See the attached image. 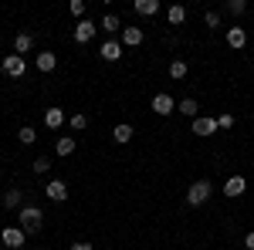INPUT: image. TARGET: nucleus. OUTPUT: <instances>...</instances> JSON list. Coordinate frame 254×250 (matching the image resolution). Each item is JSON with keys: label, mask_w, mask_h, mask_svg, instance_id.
I'll use <instances>...</instances> for the list:
<instances>
[{"label": "nucleus", "mask_w": 254, "mask_h": 250, "mask_svg": "<svg viewBox=\"0 0 254 250\" xmlns=\"http://www.w3.org/2000/svg\"><path fill=\"white\" fill-rule=\"evenodd\" d=\"M17 227L27 237H34V233H41V227H44V213L38 210V206H20L17 210Z\"/></svg>", "instance_id": "f257e3e1"}, {"label": "nucleus", "mask_w": 254, "mask_h": 250, "mask_svg": "<svg viewBox=\"0 0 254 250\" xmlns=\"http://www.w3.org/2000/svg\"><path fill=\"white\" fill-rule=\"evenodd\" d=\"M210 193H214L210 179H196V183H190V190H187V203L190 206H203L210 200Z\"/></svg>", "instance_id": "f03ea898"}, {"label": "nucleus", "mask_w": 254, "mask_h": 250, "mask_svg": "<svg viewBox=\"0 0 254 250\" xmlns=\"http://www.w3.org/2000/svg\"><path fill=\"white\" fill-rule=\"evenodd\" d=\"M0 68H3V75H10V78H24V71H27V61L20 58V54H3Z\"/></svg>", "instance_id": "7ed1b4c3"}, {"label": "nucleus", "mask_w": 254, "mask_h": 250, "mask_svg": "<svg viewBox=\"0 0 254 250\" xmlns=\"http://www.w3.org/2000/svg\"><path fill=\"white\" fill-rule=\"evenodd\" d=\"M149 108L156 112V115H173L176 112V101H173V95H166V92H159V95H153V101H149Z\"/></svg>", "instance_id": "20e7f679"}, {"label": "nucleus", "mask_w": 254, "mask_h": 250, "mask_svg": "<svg viewBox=\"0 0 254 250\" xmlns=\"http://www.w3.org/2000/svg\"><path fill=\"white\" fill-rule=\"evenodd\" d=\"M190 129H193V135H200V139H207V135H217V118H210V115H196L193 122H190Z\"/></svg>", "instance_id": "39448f33"}, {"label": "nucleus", "mask_w": 254, "mask_h": 250, "mask_svg": "<svg viewBox=\"0 0 254 250\" xmlns=\"http://www.w3.org/2000/svg\"><path fill=\"white\" fill-rule=\"evenodd\" d=\"M71 34H75V41H78V44H88V41L98 34V24L85 17V20H78V24H75V31H71Z\"/></svg>", "instance_id": "423d86ee"}, {"label": "nucleus", "mask_w": 254, "mask_h": 250, "mask_svg": "<svg viewBox=\"0 0 254 250\" xmlns=\"http://www.w3.org/2000/svg\"><path fill=\"white\" fill-rule=\"evenodd\" d=\"M0 240H3V244H7L10 250H20V247H24V240H27V233L20 230V227H3Z\"/></svg>", "instance_id": "0eeeda50"}, {"label": "nucleus", "mask_w": 254, "mask_h": 250, "mask_svg": "<svg viewBox=\"0 0 254 250\" xmlns=\"http://www.w3.org/2000/svg\"><path fill=\"white\" fill-rule=\"evenodd\" d=\"M44 196L55 200V203H64V200H68V183H64V179H51V183L44 186Z\"/></svg>", "instance_id": "6e6552de"}, {"label": "nucleus", "mask_w": 254, "mask_h": 250, "mask_svg": "<svg viewBox=\"0 0 254 250\" xmlns=\"http://www.w3.org/2000/svg\"><path fill=\"white\" fill-rule=\"evenodd\" d=\"M244 190H248V179H244V176H231V179L224 183V196H227V200L244 196Z\"/></svg>", "instance_id": "1a4fd4ad"}, {"label": "nucleus", "mask_w": 254, "mask_h": 250, "mask_svg": "<svg viewBox=\"0 0 254 250\" xmlns=\"http://www.w3.org/2000/svg\"><path fill=\"white\" fill-rule=\"evenodd\" d=\"M31 51H34V34H31V31H20L17 38H14V54L24 58V54H31Z\"/></svg>", "instance_id": "9d476101"}, {"label": "nucleus", "mask_w": 254, "mask_h": 250, "mask_svg": "<svg viewBox=\"0 0 254 250\" xmlns=\"http://www.w3.org/2000/svg\"><path fill=\"white\" fill-rule=\"evenodd\" d=\"M0 203H3L7 210H20V206H24V190H17V186L3 190V196H0Z\"/></svg>", "instance_id": "9b49d317"}, {"label": "nucleus", "mask_w": 254, "mask_h": 250, "mask_svg": "<svg viewBox=\"0 0 254 250\" xmlns=\"http://www.w3.org/2000/svg\"><path fill=\"white\" fill-rule=\"evenodd\" d=\"M142 27H122V34H119V41H122V48H139L142 44Z\"/></svg>", "instance_id": "f8f14e48"}, {"label": "nucleus", "mask_w": 254, "mask_h": 250, "mask_svg": "<svg viewBox=\"0 0 254 250\" xmlns=\"http://www.w3.org/2000/svg\"><path fill=\"white\" fill-rule=\"evenodd\" d=\"M98 54H102V61H119V58H122V41L109 38L102 48H98Z\"/></svg>", "instance_id": "ddd939ff"}, {"label": "nucleus", "mask_w": 254, "mask_h": 250, "mask_svg": "<svg viewBox=\"0 0 254 250\" xmlns=\"http://www.w3.org/2000/svg\"><path fill=\"white\" fill-rule=\"evenodd\" d=\"M58 68V54L55 51H38V71L41 75H51Z\"/></svg>", "instance_id": "4468645a"}, {"label": "nucleus", "mask_w": 254, "mask_h": 250, "mask_svg": "<svg viewBox=\"0 0 254 250\" xmlns=\"http://www.w3.org/2000/svg\"><path fill=\"white\" fill-rule=\"evenodd\" d=\"M176 112H180V115H187L190 122H193V118L200 115V101H196L193 95H190V98H183V101H176Z\"/></svg>", "instance_id": "2eb2a0df"}, {"label": "nucleus", "mask_w": 254, "mask_h": 250, "mask_svg": "<svg viewBox=\"0 0 254 250\" xmlns=\"http://www.w3.org/2000/svg\"><path fill=\"white\" fill-rule=\"evenodd\" d=\"M244 44H248V31H244V27H227V48L241 51Z\"/></svg>", "instance_id": "dca6fc26"}, {"label": "nucleus", "mask_w": 254, "mask_h": 250, "mask_svg": "<svg viewBox=\"0 0 254 250\" xmlns=\"http://www.w3.org/2000/svg\"><path fill=\"white\" fill-rule=\"evenodd\" d=\"M132 10H136L139 17H156L159 14V0H136Z\"/></svg>", "instance_id": "f3484780"}, {"label": "nucleus", "mask_w": 254, "mask_h": 250, "mask_svg": "<svg viewBox=\"0 0 254 250\" xmlns=\"http://www.w3.org/2000/svg\"><path fill=\"white\" fill-rule=\"evenodd\" d=\"M75 149H78V139H75V135H61L58 142H55V152H58L61 159H64V155H71Z\"/></svg>", "instance_id": "a211bd4d"}, {"label": "nucleus", "mask_w": 254, "mask_h": 250, "mask_svg": "<svg viewBox=\"0 0 254 250\" xmlns=\"http://www.w3.org/2000/svg\"><path fill=\"white\" fill-rule=\"evenodd\" d=\"M132 135H136V129H132L129 122H119L116 129H112V139H116L119 146H126V142H132Z\"/></svg>", "instance_id": "6ab92c4d"}, {"label": "nucleus", "mask_w": 254, "mask_h": 250, "mask_svg": "<svg viewBox=\"0 0 254 250\" xmlns=\"http://www.w3.org/2000/svg\"><path fill=\"white\" fill-rule=\"evenodd\" d=\"M98 31H105V34H122V20L116 14H105V17L98 20Z\"/></svg>", "instance_id": "aec40b11"}, {"label": "nucleus", "mask_w": 254, "mask_h": 250, "mask_svg": "<svg viewBox=\"0 0 254 250\" xmlns=\"http://www.w3.org/2000/svg\"><path fill=\"white\" fill-rule=\"evenodd\" d=\"M187 75H190V64H187L183 58H173V61H170V78H173V81H183Z\"/></svg>", "instance_id": "412c9836"}, {"label": "nucleus", "mask_w": 254, "mask_h": 250, "mask_svg": "<svg viewBox=\"0 0 254 250\" xmlns=\"http://www.w3.org/2000/svg\"><path fill=\"white\" fill-rule=\"evenodd\" d=\"M44 125L48 129H61L64 125V108H48L44 112Z\"/></svg>", "instance_id": "4be33fe9"}, {"label": "nucleus", "mask_w": 254, "mask_h": 250, "mask_svg": "<svg viewBox=\"0 0 254 250\" xmlns=\"http://www.w3.org/2000/svg\"><path fill=\"white\" fill-rule=\"evenodd\" d=\"M166 20H170V27H180V24L187 20V7H183V3H173V7L166 10Z\"/></svg>", "instance_id": "5701e85b"}, {"label": "nucleus", "mask_w": 254, "mask_h": 250, "mask_svg": "<svg viewBox=\"0 0 254 250\" xmlns=\"http://www.w3.org/2000/svg\"><path fill=\"white\" fill-rule=\"evenodd\" d=\"M17 139H20V146H34V142H38L34 125H20V129H17Z\"/></svg>", "instance_id": "b1692460"}, {"label": "nucleus", "mask_w": 254, "mask_h": 250, "mask_svg": "<svg viewBox=\"0 0 254 250\" xmlns=\"http://www.w3.org/2000/svg\"><path fill=\"white\" fill-rule=\"evenodd\" d=\"M48 169H51V159H48V155H38V159L31 162V173L34 176H44Z\"/></svg>", "instance_id": "393cba45"}, {"label": "nucleus", "mask_w": 254, "mask_h": 250, "mask_svg": "<svg viewBox=\"0 0 254 250\" xmlns=\"http://www.w3.org/2000/svg\"><path fill=\"white\" fill-rule=\"evenodd\" d=\"M203 24H207L210 31H217V27L224 24V17H220V10H207V14H203Z\"/></svg>", "instance_id": "a878e982"}, {"label": "nucleus", "mask_w": 254, "mask_h": 250, "mask_svg": "<svg viewBox=\"0 0 254 250\" xmlns=\"http://www.w3.org/2000/svg\"><path fill=\"white\" fill-rule=\"evenodd\" d=\"M224 10H227V14H234V17H241V14L248 10V3H244V0H227V3H224Z\"/></svg>", "instance_id": "bb28decb"}, {"label": "nucleus", "mask_w": 254, "mask_h": 250, "mask_svg": "<svg viewBox=\"0 0 254 250\" xmlns=\"http://www.w3.org/2000/svg\"><path fill=\"white\" fill-rule=\"evenodd\" d=\"M68 125H71L75 132H85V129H88V118H85V115H71V118H68Z\"/></svg>", "instance_id": "cd10ccee"}, {"label": "nucleus", "mask_w": 254, "mask_h": 250, "mask_svg": "<svg viewBox=\"0 0 254 250\" xmlns=\"http://www.w3.org/2000/svg\"><path fill=\"white\" fill-rule=\"evenodd\" d=\"M217 129H227V132H231V129H234V115H231V112L217 115Z\"/></svg>", "instance_id": "c85d7f7f"}, {"label": "nucleus", "mask_w": 254, "mask_h": 250, "mask_svg": "<svg viewBox=\"0 0 254 250\" xmlns=\"http://www.w3.org/2000/svg\"><path fill=\"white\" fill-rule=\"evenodd\" d=\"M68 10H71L78 20H85V0H71V3H68Z\"/></svg>", "instance_id": "c756f323"}, {"label": "nucleus", "mask_w": 254, "mask_h": 250, "mask_svg": "<svg viewBox=\"0 0 254 250\" xmlns=\"http://www.w3.org/2000/svg\"><path fill=\"white\" fill-rule=\"evenodd\" d=\"M244 247L254 250V230H251V233H244Z\"/></svg>", "instance_id": "7c9ffc66"}, {"label": "nucleus", "mask_w": 254, "mask_h": 250, "mask_svg": "<svg viewBox=\"0 0 254 250\" xmlns=\"http://www.w3.org/2000/svg\"><path fill=\"white\" fill-rule=\"evenodd\" d=\"M68 250H92V244H85V240H78V244H71Z\"/></svg>", "instance_id": "2f4dec72"}]
</instances>
